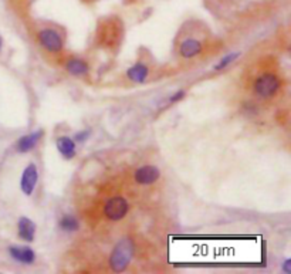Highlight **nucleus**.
Masks as SVG:
<instances>
[{
	"label": "nucleus",
	"mask_w": 291,
	"mask_h": 274,
	"mask_svg": "<svg viewBox=\"0 0 291 274\" xmlns=\"http://www.w3.org/2000/svg\"><path fill=\"white\" fill-rule=\"evenodd\" d=\"M60 227L66 231H75L79 229V220L71 214H66V216L61 218Z\"/></svg>",
	"instance_id": "14"
},
{
	"label": "nucleus",
	"mask_w": 291,
	"mask_h": 274,
	"mask_svg": "<svg viewBox=\"0 0 291 274\" xmlns=\"http://www.w3.org/2000/svg\"><path fill=\"white\" fill-rule=\"evenodd\" d=\"M66 68L68 73L74 77H83L88 73V64L81 58H71L67 61Z\"/></svg>",
	"instance_id": "13"
},
{
	"label": "nucleus",
	"mask_w": 291,
	"mask_h": 274,
	"mask_svg": "<svg viewBox=\"0 0 291 274\" xmlns=\"http://www.w3.org/2000/svg\"><path fill=\"white\" fill-rule=\"evenodd\" d=\"M159 177H161V172L157 166L146 165V166H141L135 171L133 179L138 185H152L158 181Z\"/></svg>",
	"instance_id": "6"
},
{
	"label": "nucleus",
	"mask_w": 291,
	"mask_h": 274,
	"mask_svg": "<svg viewBox=\"0 0 291 274\" xmlns=\"http://www.w3.org/2000/svg\"><path fill=\"white\" fill-rule=\"evenodd\" d=\"M202 43L196 38H186L185 42L181 43L179 47V53L182 55L183 58H192L195 55H198L202 53Z\"/></svg>",
	"instance_id": "10"
},
{
	"label": "nucleus",
	"mask_w": 291,
	"mask_h": 274,
	"mask_svg": "<svg viewBox=\"0 0 291 274\" xmlns=\"http://www.w3.org/2000/svg\"><path fill=\"white\" fill-rule=\"evenodd\" d=\"M183 97H185V91L175 92V94L169 98V103H178V101H181Z\"/></svg>",
	"instance_id": "17"
},
{
	"label": "nucleus",
	"mask_w": 291,
	"mask_h": 274,
	"mask_svg": "<svg viewBox=\"0 0 291 274\" xmlns=\"http://www.w3.org/2000/svg\"><path fill=\"white\" fill-rule=\"evenodd\" d=\"M43 129H38V131H34V132H31V134H27V135H23L20 140L17 141V151L22 153H26V152H30L31 149H34L36 145L38 144V141L42 140L43 136Z\"/></svg>",
	"instance_id": "7"
},
{
	"label": "nucleus",
	"mask_w": 291,
	"mask_h": 274,
	"mask_svg": "<svg viewBox=\"0 0 291 274\" xmlns=\"http://www.w3.org/2000/svg\"><path fill=\"white\" fill-rule=\"evenodd\" d=\"M283 270H284V273L290 274L291 273V260L290 259H287L283 264Z\"/></svg>",
	"instance_id": "18"
},
{
	"label": "nucleus",
	"mask_w": 291,
	"mask_h": 274,
	"mask_svg": "<svg viewBox=\"0 0 291 274\" xmlns=\"http://www.w3.org/2000/svg\"><path fill=\"white\" fill-rule=\"evenodd\" d=\"M0 49H2V40H0Z\"/></svg>",
	"instance_id": "19"
},
{
	"label": "nucleus",
	"mask_w": 291,
	"mask_h": 274,
	"mask_svg": "<svg viewBox=\"0 0 291 274\" xmlns=\"http://www.w3.org/2000/svg\"><path fill=\"white\" fill-rule=\"evenodd\" d=\"M237 57H239V53H231V54H227L225 55L222 60L219 61L218 64H216V67H215V70L216 71H220V70H223V68H226L227 66H230L233 61L236 60Z\"/></svg>",
	"instance_id": "15"
},
{
	"label": "nucleus",
	"mask_w": 291,
	"mask_h": 274,
	"mask_svg": "<svg viewBox=\"0 0 291 274\" xmlns=\"http://www.w3.org/2000/svg\"><path fill=\"white\" fill-rule=\"evenodd\" d=\"M133 256V242L132 239H121L109 256V267L115 273H121L129 266Z\"/></svg>",
	"instance_id": "1"
},
{
	"label": "nucleus",
	"mask_w": 291,
	"mask_h": 274,
	"mask_svg": "<svg viewBox=\"0 0 291 274\" xmlns=\"http://www.w3.org/2000/svg\"><path fill=\"white\" fill-rule=\"evenodd\" d=\"M37 181H38V172H37V166L34 164H29L26 166L22 175V181H20V188L23 190L26 196H30L34 189H36Z\"/></svg>",
	"instance_id": "5"
},
{
	"label": "nucleus",
	"mask_w": 291,
	"mask_h": 274,
	"mask_svg": "<svg viewBox=\"0 0 291 274\" xmlns=\"http://www.w3.org/2000/svg\"><path fill=\"white\" fill-rule=\"evenodd\" d=\"M148 74H149L148 66L144 64V63H137V64H133L132 67L128 68L127 77L132 83H144L148 79Z\"/></svg>",
	"instance_id": "11"
},
{
	"label": "nucleus",
	"mask_w": 291,
	"mask_h": 274,
	"mask_svg": "<svg viewBox=\"0 0 291 274\" xmlns=\"http://www.w3.org/2000/svg\"><path fill=\"white\" fill-rule=\"evenodd\" d=\"M57 149L64 159H73L75 156V142L70 136H60L57 140Z\"/></svg>",
	"instance_id": "12"
},
{
	"label": "nucleus",
	"mask_w": 291,
	"mask_h": 274,
	"mask_svg": "<svg viewBox=\"0 0 291 274\" xmlns=\"http://www.w3.org/2000/svg\"><path fill=\"white\" fill-rule=\"evenodd\" d=\"M38 42L43 46V49H46L49 53H60L64 43L61 36L53 29H44L38 33Z\"/></svg>",
	"instance_id": "4"
},
{
	"label": "nucleus",
	"mask_w": 291,
	"mask_h": 274,
	"mask_svg": "<svg viewBox=\"0 0 291 274\" xmlns=\"http://www.w3.org/2000/svg\"><path fill=\"white\" fill-rule=\"evenodd\" d=\"M88 135H90L88 131H81L79 134H75V142H84L88 138Z\"/></svg>",
	"instance_id": "16"
},
{
	"label": "nucleus",
	"mask_w": 291,
	"mask_h": 274,
	"mask_svg": "<svg viewBox=\"0 0 291 274\" xmlns=\"http://www.w3.org/2000/svg\"><path fill=\"white\" fill-rule=\"evenodd\" d=\"M128 210H129L128 202L122 196H114V198H111L105 203V206H104V216L108 220L118 222V220L124 219L127 216Z\"/></svg>",
	"instance_id": "3"
},
{
	"label": "nucleus",
	"mask_w": 291,
	"mask_h": 274,
	"mask_svg": "<svg viewBox=\"0 0 291 274\" xmlns=\"http://www.w3.org/2000/svg\"><path fill=\"white\" fill-rule=\"evenodd\" d=\"M9 253H10V256L16 260V262H20V263H25V264H33L34 260H36V255H34V251L31 247L29 246H23V247H20V246H13L9 249Z\"/></svg>",
	"instance_id": "8"
},
{
	"label": "nucleus",
	"mask_w": 291,
	"mask_h": 274,
	"mask_svg": "<svg viewBox=\"0 0 291 274\" xmlns=\"http://www.w3.org/2000/svg\"><path fill=\"white\" fill-rule=\"evenodd\" d=\"M18 238L25 242H33L36 236V223L29 218H22L18 220Z\"/></svg>",
	"instance_id": "9"
},
{
	"label": "nucleus",
	"mask_w": 291,
	"mask_h": 274,
	"mask_svg": "<svg viewBox=\"0 0 291 274\" xmlns=\"http://www.w3.org/2000/svg\"><path fill=\"white\" fill-rule=\"evenodd\" d=\"M280 90V80L277 75L271 73H266L257 77L253 84V91L260 98L274 97Z\"/></svg>",
	"instance_id": "2"
}]
</instances>
